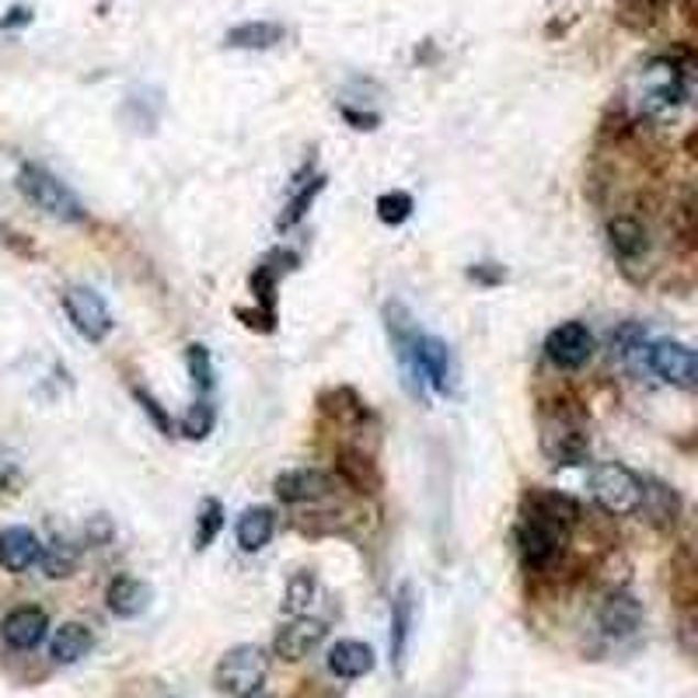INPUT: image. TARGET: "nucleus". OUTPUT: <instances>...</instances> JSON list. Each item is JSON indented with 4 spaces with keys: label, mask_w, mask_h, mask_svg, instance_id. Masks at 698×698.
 <instances>
[{
    "label": "nucleus",
    "mask_w": 698,
    "mask_h": 698,
    "mask_svg": "<svg viewBox=\"0 0 698 698\" xmlns=\"http://www.w3.org/2000/svg\"><path fill=\"white\" fill-rule=\"evenodd\" d=\"M266 674H269L266 650H258V646H234V650H228L221 656V664H217L213 685L221 688L224 695L245 698V695H255L258 688H263Z\"/></svg>",
    "instance_id": "nucleus-5"
},
{
    "label": "nucleus",
    "mask_w": 698,
    "mask_h": 698,
    "mask_svg": "<svg viewBox=\"0 0 698 698\" xmlns=\"http://www.w3.org/2000/svg\"><path fill=\"white\" fill-rule=\"evenodd\" d=\"M640 510H646V517L656 528H671L677 521V513H682V500H677V492L664 483H643Z\"/></svg>",
    "instance_id": "nucleus-22"
},
{
    "label": "nucleus",
    "mask_w": 698,
    "mask_h": 698,
    "mask_svg": "<svg viewBox=\"0 0 698 698\" xmlns=\"http://www.w3.org/2000/svg\"><path fill=\"white\" fill-rule=\"evenodd\" d=\"M664 8L667 0H618V18H622V25L640 32V29H650Z\"/></svg>",
    "instance_id": "nucleus-25"
},
{
    "label": "nucleus",
    "mask_w": 698,
    "mask_h": 698,
    "mask_svg": "<svg viewBox=\"0 0 698 698\" xmlns=\"http://www.w3.org/2000/svg\"><path fill=\"white\" fill-rule=\"evenodd\" d=\"M590 496L594 503L601 507L611 517H625L640 510L643 500V478L635 475L632 468L608 462V465H597L590 475Z\"/></svg>",
    "instance_id": "nucleus-4"
},
{
    "label": "nucleus",
    "mask_w": 698,
    "mask_h": 698,
    "mask_svg": "<svg viewBox=\"0 0 698 698\" xmlns=\"http://www.w3.org/2000/svg\"><path fill=\"white\" fill-rule=\"evenodd\" d=\"M64 311L88 343H102L112 332V314L102 301V293H95L91 287H70L64 293Z\"/></svg>",
    "instance_id": "nucleus-6"
},
{
    "label": "nucleus",
    "mask_w": 698,
    "mask_h": 698,
    "mask_svg": "<svg viewBox=\"0 0 698 698\" xmlns=\"http://www.w3.org/2000/svg\"><path fill=\"white\" fill-rule=\"evenodd\" d=\"M597 622H601L605 635H611V640H625V635L643 625V605L632 594H611L601 611H597Z\"/></svg>",
    "instance_id": "nucleus-14"
},
{
    "label": "nucleus",
    "mask_w": 698,
    "mask_h": 698,
    "mask_svg": "<svg viewBox=\"0 0 698 698\" xmlns=\"http://www.w3.org/2000/svg\"><path fill=\"white\" fill-rule=\"evenodd\" d=\"M329 671L335 677H346V682H356L374 671V650L361 640H343L329 650Z\"/></svg>",
    "instance_id": "nucleus-18"
},
{
    "label": "nucleus",
    "mask_w": 698,
    "mask_h": 698,
    "mask_svg": "<svg viewBox=\"0 0 698 698\" xmlns=\"http://www.w3.org/2000/svg\"><path fill=\"white\" fill-rule=\"evenodd\" d=\"M409 625H412V590L402 587L395 597V608H391V653L398 661H402V653H406Z\"/></svg>",
    "instance_id": "nucleus-24"
},
{
    "label": "nucleus",
    "mask_w": 698,
    "mask_h": 698,
    "mask_svg": "<svg viewBox=\"0 0 698 698\" xmlns=\"http://www.w3.org/2000/svg\"><path fill=\"white\" fill-rule=\"evenodd\" d=\"M245 698H269V695H258V691H255V695H245Z\"/></svg>",
    "instance_id": "nucleus-35"
},
{
    "label": "nucleus",
    "mask_w": 698,
    "mask_h": 698,
    "mask_svg": "<svg viewBox=\"0 0 698 698\" xmlns=\"http://www.w3.org/2000/svg\"><path fill=\"white\" fill-rule=\"evenodd\" d=\"M322 643H325V622H318V618H308V614H293L287 625H279L273 640V653L279 661L297 664Z\"/></svg>",
    "instance_id": "nucleus-9"
},
{
    "label": "nucleus",
    "mask_w": 698,
    "mask_h": 698,
    "mask_svg": "<svg viewBox=\"0 0 698 698\" xmlns=\"http://www.w3.org/2000/svg\"><path fill=\"white\" fill-rule=\"evenodd\" d=\"M18 189H22V196L29 199V203H35L46 217H56V221H64V224H85L88 221V210H85L81 199H77V192L67 182H59V178L46 168L25 165L22 171H18Z\"/></svg>",
    "instance_id": "nucleus-3"
},
{
    "label": "nucleus",
    "mask_w": 698,
    "mask_h": 698,
    "mask_svg": "<svg viewBox=\"0 0 698 698\" xmlns=\"http://www.w3.org/2000/svg\"><path fill=\"white\" fill-rule=\"evenodd\" d=\"M377 217H381L385 224L398 228V224H406L409 217H412V196L409 192H388L377 199Z\"/></svg>",
    "instance_id": "nucleus-29"
},
{
    "label": "nucleus",
    "mask_w": 698,
    "mask_h": 698,
    "mask_svg": "<svg viewBox=\"0 0 698 698\" xmlns=\"http://www.w3.org/2000/svg\"><path fill=\"white\" fill-rule=\"evenodd\" d=\"M46 632H49V614L43 608H35V605H22V608H14L8 611V618L0 622V635H4V643L11 650H35L38 643L46 640Z\"/></svg>",
    "instance_id": "nucleus-11"
},
{
    "label": "nucleus",
    "mask_w": 698,
    "mask_h": 698,
    "mask_svg": "<svg viewBox=\"0 0 698 698\" xmlns=\"http://www.w3.org/2000/svg\"><path fill=\"white\" fill-rule=\"evenodd\" d=\"M273 492L279 503H314L332 492V478L318 468H290L284 475H276Z\"/></svg>",
    "instance_id": "nucleus-12"
},
{
    "label": "nucleus",
    "mask_w": 698,
    "mask_h": 698,
    "mask_svg": "<svg viewBox=\"0 0 698 698\" xmlns=\"http://www.w3.org/2000/svg\"><path fill=\"white\" fill-rule=\"evenodd\" d=\"M318 594V580L314 573H293L290 584H287V611L290 614H304Z\"/></svg>",
    "instance_id": "nucleus-28"
},
{
    "label": "nucleus",
    "mask_w": 698,
    "mask_h": 698,
    "mask_svg": "<svg viewBox=\"0 0 698 698\" xmlns=\"http://www.w3.org/2000/svg\"><path fill=\"white\" fill-rule=\"evenodd\" d=\"M339 475H343L356 492H374L377 486H381V475H377L374 462L364 454H356V451H346L343 457H339Z\"/></svg>",
    "instance_id": "nucleus-23"
},
{
    "label": "nucleus",
    "mask_w": 698,
    "mask_h": 698,
    "mask_svg": "<svg viewBox=\"0 0 698 698\" xmlns=\"http://www.w3.org/2000/svg\"><path fill=\"white\" fill-rule=\"evenodd\" d=\"M416 370H419V381L426 377V385L433 391L447 395L454 388V370H451V350L447 343L433 335H419L416 343Z\"/></svg>",
    "instance_id": "nucleus-13"
},
{
    "label": "nucleus",
    "mask_w": 698,
    "mask_h": 698,
    "mask_svg": "<svg viewBox=\"0 0 698 698\" xmlns=\"http://www.w3.org/2000/svg\"><path fill=\"white\" fill-rule=\"evenodd\" d=\"M284 38H287V29L276 25V22H242L224 35V46L263 53V49H276Z\"/></svg>",
    "instance_id": "nucleus-17"
},
{
    "label": "nucleus",
    "mask_w": 698,
    "mask_h": 698,
    "mask_svg": "<svg viewBox=\"0 0 698 698\" xmlns=\"http://www.w3.org/2000/svg\"><path fill=\"white\" fill-rule=\"evenodd\" d=\"M545 356L558 370H580L594 356V335L584 322L555 325L545 339Z\"/></svg>",
    "instance_id": "nucleus-7"
},
{
    "label": "nucleus",
    "mask_w": 698,
    "mask_h": 698,
    "mask_svg": "<svg viewBox=\"0 0 698 698\" xmlns=\"http://www.w3.org/2000/svg\"><path fill=\"white\" fill-rule=\"evenodd\" d=\"M322 186H325V178H318V182H314V186H311L308 192H301V196H297V199H293V203H290V213L284 217V221H279V228H293L297 221H301V217H304V210L311 207V199H314V192H318V189H322Z\"/></svg>",
    "instance_id": "nucleus-33"
},
{
    "label": "nucleus",
    "mask_w": 698,
    "mask_h": 698,
    "mask_svg": "<svg viewBox=\"0 0 698 698\" xmlns=\"http://www.w3.org/2000/svg\"><path fill=\"white\" fill-rule=\"evenodd\" d=\"M646 364L656 377H664L667 385L674 388H695V377H698V364H695V350L685 343H653L646 346Z\"/></svg>",
    "instance_id": "nucleus-8"
},
{
    "label": "nucleus",
    "mask_w": 698,
    "mask_h": 698,
    "mask_svg": "<svg viewBox=\"0 0 698 698\" xmlns=\"http://www.w3.org/2000/svg\"><path fill=\"white\" fill-rule=\"evenodd\" d=\"M136 402H140V406H144V409H147V412L154 416V423H157V426H162V433H171V430H175V426H171V416H168V412L162 409V402H157V398H154V395H151L147 388H136Z\"/></svg>",
    "instance_id": "nucleus-32"
},
{
    "label": "nucleus",
    "mask_w": 698,
    "mask_h": 698,
    "mask_svg": "<svg viewBox=\"0 0 698 698\" xmlns=\"http://www.w3.org/2000/svg\"><path fill=\"white\" fill-rule=\"evenodd\" d=\"M106 605L115 618H136L151 605V587L144 580H136V576L123 573L106 587Z\"/></svg>",
    "instance_id": "nucleus-16"
},
{
    "label": "nucleus",
    "mask_w": 698,
    "mask_h": 698,
    "mask_svg": "<svg viewBox=\"0 0 698 698\" xmlns=\"http://www.w3.org/2000/svg\"><path fill=\"white\" fill-rule=\"evenodd\" d=\"M186 364H189V374H192V385L199 391H210L213 388V364H210V350L192 343L186 350Z\"/></svg>",
    "instance_id": "nucleus-30"
},
{
    "label": "nucleus",
    "mask_w": 698,
    "mask_h": 698,
    "mask_svg": "<svg viewBox=\"0 0 698 698\" xmlns=\"http://www.w3.org/2000/svg\"><path fill=\"white\" fill-rule=\"evenodd\" d=\"M210 430H213V409L207 402H196V409L182 419V433L189 441H203Z\"/></svg>",
    "instance_id": "nucleus-31"
},
{
    "label": "nucleus",
    "mask_w": 698,
    "mask_h": 698,
    "mask_svg": "<svg viewBox=\"0 0 698 698\" xmlns=\"http://www.w3.org/2000/svg\"><path fill=\"white\" fill-rule=\"evenodd\" d=\"M542 454L558 468L584 465L590 457V436L576 423H563V419H558V423L545 426L542 433Z\"/></svg>",
    "instance_id": "nucleus-10"
},
{
    "label": "nucleus",
    "mask_w": 698,
    "mask_h": 698,
    "mask_svg": "<svg viewBox=\"0 0 698 698\" xmlns=\"http://www.w3.org/2000/svg\"><path fill=\"white\" fill-rule=\"evenodd\" d=\"M38 566H43V573L49 576V580H64V576H70L74 566H77V549L67 545V542H56V545L43 549Z\"/></svg>",
    "instance_id": "nucleus-26"
},
{
    "label": "nucleus",
    "mask_w": 698,
    "mask_h": 698,
    "mask_svg": "<svg viewBox=\"0 0 698 698\" xmlns=\"http://www.w3.org/2000/svg\"><path fill=\"white\" fill-rule=\"evenodd\" d=\"M576 517V503L566 496H538L524 521L517 524V549L531 569H545L566 545V528Z\"/></svg>",
    "instance_id": "nucleus-1"
},
{
    "label": "nucleus",
    "mask_w": 698,
    "mask_h": 698,
    "mask_svg": "<svg viewBox=\"0 0 698 698\" xmlns=\"http://www.w3.org/2000/svg\"><path fill=\"white\" fill-rule=\"evenodd\" d=\"M608 242H611V252L618 258L632 263V258L646 255L650 234H646V228L640 221H635V217H614V221L608 224Z\"/></svg>",
    "instance_id": "nucleus-20"
},
{
    "label": "nucleus",
    "mask_w": 698,
    "mask_h": 698,
    "mask_svg": "<svg viewBox=\"0 0 698 698\" xmlns=\"http://www.w3.org/2000/svg\"><path fill=\"white\" fill-rule=\"evenodd\" d=\"M32 22V11L29 8H11L8 18H0V29H14V25H29Z\"/></svg>",
    "instance_id": "nucleus-34"
},
{
    "label": "nucleus",
    "mask_w": 698,
    "mask_h": 698,
    "mask_svg": "<svg viewBox=\"0 0 698 698\" xmlns=\"http://www.w3.org/2000/svg\"><path fill=\"white\" fill-rule=\"evenodd\" d=\"M688 102V77L685 67L671 56L650 59L635 81V106L653 123H667Z\"/></svg>",
    "instance_id": "nucleus-2"
},
{
    "label": "nucleus",
    "mask_w": 698,
    "mask_h": 698,
    "mask_svg": "<svg viewBox=\"0 0 698 698\" xmlns=\"http://www.w3.org/2000/svg\"><path fill=\"white\" fill-rule=\"evenodd\" d=\"M276 531V517L269 507H252L242 513V521H237V545L242 552H258L269 545V538Z\"/></svg>",
    "instance_id": "nucleus-21"
},
{
    "label": "nucleus",
    "mask_w": 698,
    "mask_h": 698,
    "mask_svg": "<svg viewBox=\"0 0 698 698\" xmlns=\"http://www.w3.org/2000/svg\"><path fill=\"white\" fill-rule=\"evenodd\" d=\"M221 531H224V503L207 500L196 517V549H210Z\"/></svg>",
    "instance_id": "nucleus-27"
},
{
    "label": "nucleus",
    "mask_w": 698,
    "mask_h": 698,
    "mask_svg": "<svg viewBox=\"0 0 698 698\" xmlns=\"http://www.w3.org/2000/svg\"><path fill=\"white\" fill-rule=\"evenodd\" d=\"M38 555H43V545L29 528H8L0 531V569L8 573H29Z\"/></svg>",
    "instance_id": "nucleus-15"
},
{
    "label": "nucleus",
    "mask_w": 698,
    "mask_h": 698,
    "mask_svg": "<svg viewBox=\"0 0 698 698\" xmlns=\"http://www.w3.org/2000/svg\"><path fill=\"white\" fill-rule=\"evenodd\" d=\"M91 646H95V632L85 622H64L49 643V656L56 664H77L81 656L91 653Z\"/></svg>",
    "instance_id": "nucleus-19"
}]
</instances>
